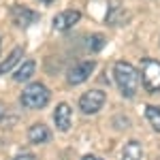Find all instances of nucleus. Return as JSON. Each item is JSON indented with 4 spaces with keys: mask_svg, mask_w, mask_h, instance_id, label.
<instances>
[{
    "mask_svg": "<svg viewBox=\"0 0 160 160\" xmlns=\"http://www.w3.org/2000/svg\"><path fill=\"white\" fill-rule=\"evenodd\" d=\"M145 118H148V122L152 124V128L160 132V107L156 105H148L145 107Z\"/></svg>",
    "mask_w": 160,
    "mask_h": 160,
    "instance_id": "nucleus-13",
    "label": "nucleus"
},
{
    "mask_svg": "<svg viewBox=\"0 0 160 160\" xmlns=\"http://www.w3.org/2000/svg\"><path fill=\"white\" fill-rule=\"evenodd\" d=\"M22 56H24V49L22 47H15V49L7 56V60H2L0 62V75H4V73H9L13 66L17 64V62L22 60Z\"/></svg>",
    "mask_w": 160,
    "mask_h": 160,
    "instance_id": "nucleus-12",
    "label": "nucleus"
},
{
    "mask_svg": "<svg viewBox=\"0 0 160 160\" xmlns=\"http://www.w3.org/2000/svg\"><path fill=\"white\" fill-rule=\"evenodd\" d=\"M11 22L19 28H28L34 22H38V13H34L32 9H28L24 4H13L11 7Z\"/></svg>",
    "mask_w": 160,
    "mask_h": 160,
    "instance_id": "nucleus-6",
    "label": "nucleus"
},
{
    "mask_svg": "<svg viewBox=\"0 0 160 160\" xmlns=\"http://www.w3.org/2000/svg\"><path fill=\"white\" fill-rule=\"evenodd\" d=\"M53 122L58 126V130H62V132H66V130L71 128L73 111H71V107H68L66 102H60V105L56 107V111H53Z\"/></svg>",
    "mask_w": 160,
    "mask_h": 160,
    "instance_id": "nucleus-8",
    "label": "nucleus"
},
{
    "mask_svg": "<svg viewBox=\"0 0 160 160\" xmlns=\"http://www.w3.org/2000/svg\"><path fill=\"white\" fill-rule=\"evenodd\" d=\"M34 68H37V64H34V60H26L19 64V68L15 71V75H13V79L17 81V83H22V81H28L32 75H34Z\"/></svg>",
    "mask_w": 160,
    "mask_h": 160,
    "instance_id": "nucleus-11",
    "label": "nucleus"
},
{
    "mask_svg": "<svg viewBox=\"0 0 160 160\" xmlns=\"http://www.w3.org/2000/svg\"><path fill=\"white\" fill-rule=\"evenodd\" d=\"M13 160H37L34 154H30V152H22V154H17Z\"/></svg>",
    "mask_w": 160,
    "mask_h": 160,
    "instance_id": "nucleus-15",
    "label": "nucleus"
},
{
    "mask_svg": "<svg viewBox=\"0 0 160 160\" xmlns=\"http://www.w3.org/2000/svg\"><path fill=\"white\" fill-rule=\"evenodd\" d=\"M43 2H47V4H49V2H53V0H43Z\"/></svg>",
    "mask_w": 160,
    "mask_h": 160,
    "instance_id": "nucleus-18",
    "label": "nucleus"
},
{
    "mask_svg": "<svg viewBox=\"0 0 160 160\" xmlns=\"http://www.w3.org/2000/svg\"><path fill=\"white\" fill-rule=\"evenodd\" d=\"M94 68H96V62L94 60H86V62H79L77 66H73L68 75H66V81L71 83V86H79V83H83L90 75L94 73Z\"/></svg>",
    "mask_w": 160,
    "mask_h": 160,
    "instance_id": "nucleus-5",
    "label": "nucleus"
},
{
    "mask_svg": "<svg viewBox=\"0 0 160 160\" xmlns=\"http://www.w3.org/2000/svg\"><path fill=\"white\" fill-rule=\"evenodd\" d=\"M83 160H102L100 156H94V154H88V156H83Z\"/></svg>",
    "mask_w": 160,
    "mask_h": 160,
    "instance_id": "nucleus-16",
    "label": "nucleus"
},
{
    "mask_svg": "<svg viewBox=\"0 0 160 160\" xmlns=\"http://www.w3.org/2000/svg\"><path fill=\"white\" fill-rule=\"evenodd\" d=\"M49 128L45 124H32L30 130H28V141L34 143V145H41V143H47L49 141Z\"/></svg>",
    "mask_w": 160,
    "mask_h": 160,
    "instance_id": "nucleus-9",
    "label": "nucleus"
},
{
    "mask_svg": "<svg viewBox=\"0 0 160 160\" xmlns=\"http://www.w3.org/2000/svg\"><path fill=\"white\" fill-rule=\"evenodd\" d=\"M113 77L115 83L120 88L124 98H135V94L139 92V71L130 62L120 60L113 64Z\"/></svg>",
    "mask_w": 160,
    "mask_h": 160,
    "instance_id": "nucleus-1",
    "label": "nucleus"
},
{
    "mask_svg": "<svg viewBox=\"0 0 160 160\" xmlns=\"http://www.w3.org/2000/svg\"><path fill=\"white\" fill-rule=\"evenodd\" d=\"M141 79H143V86L149 94L160 92V62L145 58L141 62Z\"/></svg>",
    "mask_w": 160,
    "mask_h": 160,
    "instance_id": "nucleus-3",
    "label": "nucleus"
},
{
    "mask_svg": "<svg viewBox=\"0 0 160 160\" xmlns=\"http://www.w3.org/2000/svg\"><path fill=\"white\" fill-rule=\"evenodd\" d=\"M122 160H143V148L139 141H128L124 145V152H122Z\"/></svg>",
    "mask_w": 160,
    "mask_h": 160,
    "instance_id": "nucleus-10",
    "label": "nucleus"
},
{
    "mask_svg": "<svg viewBox=\"0 0 160 160\" xmlns=\"http://www.w3.org/2000/svg\"><path fill=\"white\" fill-rule=\"evenodd\" d=\"M19 102H22V107H26V109H43L49 102V90H47V86H43L38 81L37 83H30L22 92Z\"/></svg>",
    "mask_w": 160,
    "mask_h": 160,
    "instance_id": "nucleus-2",
    "label": "nucleus"
},
{
    "mask_svg": "<svg viewBox=\"0 0 160 160\" xmlns=\"http://www.w3.org/2000/svg\"><path fill=\"white\" fill-rule=\"evenodd\" d=\"M92 43H90V47H92V51H98L102 49V45H105V37L102 34H94V37L90 38Z\"/></svg>",
    "mask_w": 160,
    "mask_h": 160,
    "instance_id": "nucleus-14",
    "label": "nucleus"
},
{
    "mask_svg": "<svg viewBox=\"0 0 160 160\" xmlns=\"http://www.w3.org/2000/svg\"><path fill=\"white\" fill-rule=\"evenodd\" d=\"M105 100H107V94L102 90H90V92H86L79 98V109L83 111L86 115H94V113H98L102 109Z\"/></svg>",
    "mask_w": 160,
    "mask_h": 160,
    "instance_id": "nucleus-4",
    "label": "nucleus"
},
{
    "mask_svg": "<svg viewBox=\"0 0 160 160\" xmlns=\"http://www.w3.org/2000/svg\"><path fill=\"white\" fill-rule=\"evenodd\" d=\"M79 19H81V13L77 11V9L60 11L56 17H53V30H58V32H66V30H71Z\"/></svg>",
    "mask_w": 160,
    "mask_h": 160,
    "instance_id": "nucleus-7",
    "label": "nucleus"
},
{
    "mask_svg": "<svg viewBox=\"0 0 160 160\" xmlns=\"http://www.w3.org/2000/svg\"><path fill=\"white\" fill-rule=\"evenodd\" d=\"M2 118H4V105L0 102V120H2Z\"/></svg>",
    "mask_w": 160,
    "mask_h": 160,
    "instance_id": "nucleus-17",
    "label": "nucleus"
}]
</instances>
